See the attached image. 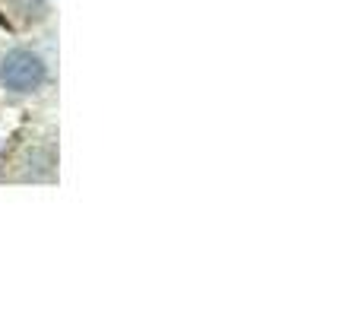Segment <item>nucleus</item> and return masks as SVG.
<instances>
[{
    "label": "nucleus",
    "mask_w": 361,
    "mask_h": 317,
    "mask_svg": "<svg viewBox=\"0 0 361 317\" xmlns=\"http://www.w3.org/2000/svg\"><path fill=\"white\" fill-rule=\"evenodd\" d=\"M48 80V64L32 48H13L0 61V86L16 95H32Z\"/></svg>",
    "instance_id": "1"
}]
</instances>
